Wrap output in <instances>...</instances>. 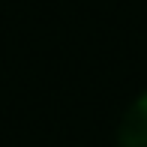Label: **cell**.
Listing matches in <instances>:
<instances>
[{
    "mask_svg": "<svg viewBox=\"0 0 147 147\" xmlns=\"http://www.w3.org/2000/svg\"><path fill=\"white\" fill-rule=\"evenodd\" d=\"M117 147H147V87L132 96V102L123 108L114 132Z\"/></svg>",
    "mask_w": 147,
    "mask_h": 147,
    "instance_id": "1",
    "label": "cell"
}]
</instances>
